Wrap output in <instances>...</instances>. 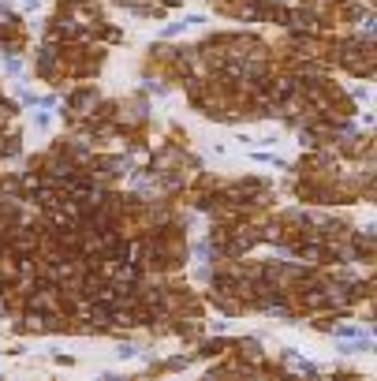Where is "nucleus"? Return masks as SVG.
I'll return each mask as SVG.
<instances>
[]
</instances>
